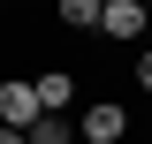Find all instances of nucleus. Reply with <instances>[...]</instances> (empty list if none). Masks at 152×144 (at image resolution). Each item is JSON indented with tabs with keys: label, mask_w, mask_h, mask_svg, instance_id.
Instances as JSON below:
<instances>
[{
	"label": "nucleus",
	"mask_w": 152,
	"mask_h": 144,
	"mask_svg": "<svg viewBox=\"0 0 152 144\" xmlns=\"http://www.w3.org/2000/svg\"><path fill=\"white\" fill-rule=\"evenodd\" d=\"M145 31H152V8H145V0H107V8H99V38L122 46V53H137Z\"/></svg>",
	"instance_id": "nucleus-1"
},
{
	"label": "nucleus",
	"mask_w": 152,
	"mask_h": 144,
	"mask_svg": "<svg viewBox=\"0 0 152 144\" xmlns=\"http://www.w3.org/2000/svg\"><path fill=\"white\" fill-rule=\"evenodd\" d=\"M129 129H137V114L122 106V99H91V106L76 114V137H84V144H122Z\"/></svg>",
	"instance_id": "nucleus-2"
},
{
	"label": "nucleus",
	"mask_w": 152,
	"mask_h": 144,
	"mask_svg": "<svg viewBox=\"0 0 152 144\" xmlns=\"http://www.w3.org/2000/svg\"><path fill=\"white\" fill-rule=\"evenodd\" d=\"M38 114H46L38 106V84L31 76H8V84H0V129H31Z\"/></svg>",
	"instance_id": "nucleus-3"
},
{
	"label": "nucleus",
	"mask_w": 152,
	"mask_h": 144,
	"mask_svg": "<svg viewBox=\"0 0 152 144\" xmlns=\"http://www.w3.org/2000/svg\"><path fill=\"white\" fill-rule=\"evenodd\" d=\"M31 84H38V106H46V114H69L76 106V76L69 68H38Z\"/></svg>",
	"instance_id": "nucleus-4"
},
{
	"label": "nucleus",
	"mask_w": 152,
	"mask_h": 144,
	"mask_svg": "<svg viewBox=\"0 0 152 144\" xmlns=\"http://www.w3.org/2000/svg\"><path fill=\"white\" fill-rule=\"evenodd\" d=\"M23 137H31V144H76V114H38Z\"/></svg>",
	"instance_id": "nucleus-5"
},
{
	"label": "nucleus",
	"mask_w": 152,
	"mask_h": 144,
	"mask_svg": "<svg viewBox=\"0 0 152 144\" xmlns=\"http://www.w3.org/2000/svg\"><path fill=\"white\" fill-rule=\"evenodd\" d=\"M53 23L61 31H99V0H53Z\"/></svg>",
	"instance_id": "nucleus-6"
},
{
	"label": "nucleus",
	"mask_w": 152,
	"mask_h": 144,
	"mask_svg": "<svg viewBox=\"0 0 152 144\" xmlns=\"http://www.w3.org/2000/svg\"><path fill=\"white\" fill-rule=\"evenodd\" d=\"M129 76H137V91H152V38H145V46L129 53Z\"/></svg>",
	"instance_id": "nucleus-7"
},
{
	"label": "nucleus",
	"mask_w": 152,
	"mask_h": 144,
	"mask_svg": "<svg viewBox=\"0 0 152 144\" xmlns=\"http://www.w3.org/2000/svg\"><path fill=\"white\" fill-rule=\"evenodd\" d=\"M0 144H31V137H23V129H0Z\"/></svg>",
	"instance_id": "nucleus-8"
},
{
	"label": "nucleus",
	"mask_w": 152,
	"mask_h": 144,
	"mask_svg": "<svg viewBox=\"0 0 152 144\" xmlns=\"http://www.w3.org/2000/svg\"><path fill=\"white\" fill-rule=\"evenodd\" d=\"M145 121H152V106H145Z\"/></svg>",
	"instance_id": "nucleus-9"
},
{
	"label": "nucleus",
	"mask_w": 152,
	"mask_h": 144,
	"mask_svg": "<svg viewBox=\"0 0 152 144\" xmlns=\"http://www.w3.org/2000/svg\"><path fill=\"white\" fill-rule=\"evenodd\" d=\"M99 8H107V0H99Z\"/></svg>",
	"instance_id": "nucleus-10"
},
{
	"label": "nucleus",
	"mask_w": 152,
	"mask_h": 144,
	"mask_svg": "<svg viewBox=\"0 0 152 144\" xmlns=\"http://www.w3.org/2000/svg\"><path fill=\"white\" fill-rule=\"evenodd\" d=\"M76 144H84V137H76Z\"/></svg>",
	"instance_id": "nucleus-11"
},
{
	"label": "nucleus",
	"mask_w": 152,
	"mask_h": 144,
	"mask_svg": "<svg viewBox=\"0 0 152 144\" xmlns=\"http://www.w3.org/2000/svg\"><path fill=\"white\" fill-rule=\"evenodd\" d=\"M145 8H152V0H145Z\"/></svg>",
	"instance_id": "nucleus-12"
}]
</instances>
